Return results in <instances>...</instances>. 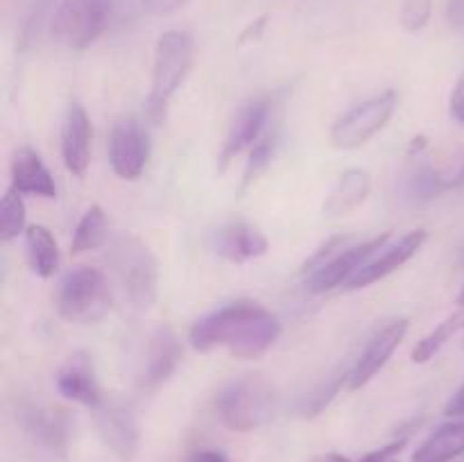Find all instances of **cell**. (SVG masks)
I'll return each mask as SVG.
<instances>
[{
    "mask_svg": "<svg viewBox=\"0 0 464 462\" xmlns=\"http://www.w3.org/2000/svg\"><path fill=\"white\" fill-rule=\"evenodd\" d=\"M190 0H143L145 9L152 14H157V16H168V14L172 12H179L181 7H186Z\"/></svg>",
    "mask_w": 464,
    "mask_h": 462,
    "instance_id": "cell-30",
    "label": "cell"
},
{
    "mask_svg": "<svg viewBox=\"0 0 464 462\" xmlns=\"http://www.w3.org/2000/svg\"><path fill=\"white\" fill-rule=\"evenodd\" d=\"M279 335L281 324L276 315L254 302L227 303L190 326V344L198 351L222 347L240 361L261 358Z\"/></svg>",
    "mask_w": 464,
    "mask_h": 462,
    "instance_id": "cell-1",
    "label": "cell"
},
{
    "mask_svg": "<svg viewBox=\"0 0 464 462\" xmlns=\"http://www.w3.org/2000/svg\"><path fill=\"white\" fill-rule=\"evenodd\" d=\"M109 263L130 306L139 311L152 306L157 299L159 263L148 245L136 236H121L113 240Z\"/></svg>",
    "mask_w": 464,
    "mask_h": 462,
    "instance_id": "cell-3",
    "label": "cell"
},
{
    "mask_svg": "<svg viewBox=\"0 0 464 462\" xmlns=\"http://www.w3.org/2000/svg\"><path fill=\"white\" fill-rule=\"evenodd\" d=\"M458 303H460V306H464V285H462L460 294H458Z\"/></svg>",
    "mask_w": 464,
    "mask_h": 462,
    "instance_id": "cell-38",
    "label": "cell"
},
{
    "mask_svg": "<svg viewBox=\"0 0 464 462\" xmlns=\"http://www.w3.org/2000/svg\"><path fill=\"white\" fill-rule=\"evenodd\" d=\"M430 12H433V0H403L401 25L408 32L424 30L426 23L430 21Z\"/></svg>",
    "mask_w": 464,
    "mask_h": 462,
    "instance_id": "cell-29",
    "label": "cell"
},
{
    "mask_svg": "<svg viewBox=\"0 0 464 462\" xmlns=\"http://www.w3.org/2000/svg\"><path fill=\"white\" fill-rule=\"evenodd\" d=\"M18 424L39 447L53 453H63L71 435V419L62 408L39 406V403H23L18 408Z\"/></svg>",
    "mask_w": 464,
    "mask_h": 462,
    "instance_id": "cell-14",
    "label": "cell"
},
{
    "mask_svg": "<svg viewBox=\"0 0 464 462\" xmlns=\"http://www.w3.org/2000/svg\"><path fill=\"white\" fill-rule=\"evenodd\" d=\"M426 148V139L424 136H420V139H412V143H411V149H408V154H415V152H421V149Z\"/></svg>",
    "mask_w": 464,
    "mask_h": 462,
    "instance_id": "cell-36",
    "label": "cell"
},
{
    "mask_svg": "<svg viewBox=\"0 0 464 462\" xmlns=\"http://www.w3.org/2000/svg\"><path fill=\"white\" fill-rule=\"evenodd\" d=\"M181 361V344L170 326H157L148 338L143 349L139 371H136V385L143 392H154L161 388Z\"/></svg>",
    "mask_w": 464,
    "mask_h": 462,
    "instance_id": "cell-10",
    "label": "cell"
},
{
    "mask_svg": "<svg viewBox=\"0 0 464 462\" xmlns=\"http://www.w3.org/2000/svg\"><path fill=\"white\" fill-rule=\"evenodd\" d=\"M447 415L449 417H464V388L451 399V401H449Z\"/></svg>",
    "mask_w": 464,
    "mask_h": 462,
    "instance_id": "cell-33",
    "label": "cell"
},
{
    "mask_svg": "<svg viewBox=\"0 0 464 462\" xmlns=\"http://www.w3.org/2000/svg\"><path fill=\"white\" fill-rule=\"evenodd\" d=\"M408 326H411V322H408L406 317H401V320H392L390 324H385L383 329L376 331V333L372 335L365 351L358 356L356 365L349 370V388H362V385L370 383V380L383 370L385 362H388L390 356L394 353V349H397L399 344L403 342V338H406Z\"/></svg>",
    "mask_w": 464,
    "mask_h": 462,
    "instance_id": "cell-13",
    "label": "cell"
},
{
    "mask_svg": "<svg viewBox=\"0 0 464 462\" xmlns=\"http://www.w3.org/2000/svg\"><path fill=\"white\" fill-rule=\"evenodd\" d=\"M111 308L107 276L95 267L72 270L57 293V311L71 324H95Z\"/></svg>",
    "mask_w": 464,
    "mask_h": 462,
    "instance_id": "cell-5",
    "label": "cell"
},
{
    "mask_svg": "<svg viewBox=\"0 0 464 462\" xmlns=\"http://www.w3.org/2000/svg\"><path fill=\"white\" fill-rule=\"evenodd\" d=\"M150 159V136L139 118L125 116L113 122L109 136V161L121 179L134 181Z\"/></svg>",
    "mask_w": 464,
    "mask_h": 462,
    "instance_id": "cell-8",
    "label": "cell"
},
{
    "mask_svg": "<svg viewBox=\"0 0 464 462\" xmlns=\"http://www.w3.org/2000/svg\"><path fill=\"white\" fill-rule=\"evenodd\" d=\"M25 202H23V193L16 188H7L0 202V240L9 243V240L18 238L25 229Z\"/></svg>",
    "mask_w": 464,
    "mask_h": 462,
    "instance_id": "cell-25",
    "label": "cell"
},
{
    "mask_svg": "<svg viewBox=\"0 0 464 462\" xmlns=\"http://www.w3.org/2000/svg\"><path fill=\"white\" fill-rule=\"evenodd\" d=\"M193 59L195 43L188 32L170 30L159 36L157 48H154L152 84H150L148 102H145L148 118L154 125H161L166 120L168 104L188 77Z\"/></svg>",
    "mask_w": 464,
    "mask_h": 462,
    "instance_id": "cell-2",
    "label": "cell"
},
{
    "mask_svg": "<svg viewBox=\"0 0 464 462\" xmlns=\"http://www.w3.org/2000/svg\"><path fill=\"white\" fill-rule=\"evenodd\" d=\"M447 21L453 30L464 32V0H449Z\"/></svg>",
    "mask_w": 464,
    "mask_h": 462,
    "instance_id": "cell-31",
    "label": "cell"
},
{
    "mask_svg": "<svg viewBox=\"0 0 464 462\" xmlns=\"http://www.w3.org/2000/svg\"><path fill=\"white\" fill-rule=\"evenodd\" d=\"M25 249L32 270L48 279L59 270V247L53 234L44 225H32L25 229Z\"/></svg>",
    "mask_w": 464,
    "mask_h": 462,
    "instance_id": "cell-23",
    "label": "cell"
},
{
    "mask_svg": "<svg viewBox=\"0 0 464 462\" xmlns=\"http://www.w3.org/2000/svg\"><path fill=\"white\" fill-rule=\"evenodd\" d=\"M462 322H464V313H456V315L447 317L440 326H435L429 335H424V338L415 344V349H412V361L429 362L430 358H433L435 353H438L440 349L453 338V333L460 329Z\"/></svg>",
    "mask_w": 464,
    "mask_h": 462,
    "instance_id": "cell-26",
    "label": "cell"
},
{
    "mask_svg": "<svg viewBox=\"0 0 464 462\" xmlns=\"http://www.w3.org/2000/svg\"><path fill=\"white\" fill-rule=\"evenodd\" d=\"M104 240H107V216H104L102 207L95 204L82 216L80 225H77L71 243V254L77 256V254L93 252V249L102 247Z\"/></svg>",
    "mask_w": 464,
    "mask_h": 462,
    "instance_id": "cell-24",
    "label": "cell"
},
{
    "mask_svg": "<svg viewBox=\"0 0 464 462\" xmlns=\"http://www.w3.org/2000/svg\"><path fill=\"white\" fill-rule=\"evenodd\" d=\"M344 380H349V371L347 374H343V371H340V374L329 376L324 383L317 385V388L313 390L306 399H304L302 406H299V412H302L304 417L320 415V412L324 410L331 401H334V397L340 392V388L344 385Z\"/></svg>",
    "mask_w": 464,
    "mask_h": 462,
    "instance_id": "cell-27",
    "label": "cell"
},
{
    "mask_svg": "<svg viewBox=\"0 0 464 462\" xmlns=\"http://www.w3.org/2000/svg\"><path fill=\"white\" fill-rule=\"evenodd\" d=\"M113 14V0H62L53 16V36L71 50H84L102 36Z\"/></svg>",
    "mask_w": 464,
    "mask_h": 462,
    "instance_id": "cell-6",
    "label": "cell"
},
{
    "mask_svg": "<svg viewBox=\"0 0 464 462\" xmlns=\"http://www.w3.org/2000/svg\"><path fill=\"white\" fill-rule=\"evenodd\" d=\"M397 91H385V93L376 95V98L356 104V107L349 109L344 116H340L334 122V127H331V143L340 149L362 148L372 136L379 134L388 125L390 118L397 111Z\"/></svg>",
    "mask_w": 464,
    "mask_h": 462,
    "instance_id": "cell-7",
    "label": "cell"
},
{
    "mask_svg": "<svg viewBox=\"0 0 464 462\" xmlns=\"http://www.w3.org/2000/svg\"><path fill=\"white\" fill-rule=\"evenodd\" d=\"M263 25H266V16H263V18H258V21H256V23H254V25H252V27H249V30H247V32H245V34H243V36H240V41H247V39H249V36H258V32H261V30H263Z\"/></svg>",
    "mask_w": 464,
    "mask_h": 462,
    "instance_id": "cell-35",
    "label": "cell"
},
{
    "mask_svg": "<svg viewBox=\"0 0 464 462\" xmlns=\"http://www.w3.org/2000/svg\"><path fill=\"white\" fill-rule=\"evenodd\" d=\"M216 252L231 263H247L267 252V238L258 226L247 222H231L216 234Z\"/></svg>",
    "mask_w": 464,
    "mask_h": 462,
    "instance_id": "cell-19",
    "label": "cell"
},
{
    "mask_svg": "<svg viewBox=\"0 0 464 462\" xmlns=\"http://www.w3.org/2000/svg\"><path fill=\"white\" fill-rule=\"evenodd\" d=\"M426 238H429V234H426L424 229H417V231H411V234H406L399 243H394L392 247H385V252L381 254V256L367 261L365 265L353 274V279L349 281L344 288L361 290V288H367V285L376 284V281L385 279V276L392 274L394 270H399L403 263L411 261V258L420 252L421 245L426 243Z\"/></svg>",
    "mask_w": 464,
    "mask_h": 462,
    "instance_id": "cell-16",
    "label": "cell"
},
{
    "mask_svg": "<svg viewBox=\"0 0 464 462\" xmlns=\"http://www.w3.org/2000/svg\"><path fill=\"white\" fill-rule=\"evenodd\" d=\"M392 238V234H381L376 238L365 240L361 245H353V247L340 249L338 254L329 258L326 263H322L320 267L308 274L306 279V288L311 293H329V290L338 288V285H347L349 281L353 279L358 270L365 265L367 261H372L376 252L385 247V243Z\"/></svg>",
    "mask_w": 464,
    "mask_h": 462,
    "instance_id": "cell-9",
    "label": "cell"
},
{
    "mask_svg": "<svg viewBox=\"0 0 464 462\" xmlns=\"http://www.w3.org/2000/svg\"><path fill=\"white\" fill-rule=\"evenodd\" d=\"M460 186H464V161L453 172L438 170V168L424 163V166L415 168L406 177V181H403V195L408 199H412V202H429V199L438 197V195L447 193L451 188H460Z\"/></svg>",
    "mask_w": 464,
    "mask_h": 462,
    "instance_id": "cell-20",
    "label": "cell"
},
{
    "mask_svg": "<svg viewBox=\"0 0 464 462\" xmlns=\"http://www.w3.org/2000/svg\"><path fill=\"white\" fill-rule=\"evenodd\" d=\"M317 462H352V460L344 456H340V453H326V456H322Z\"/></svg>",
    "mask_w": 464,
    "mask_h": 462,
    "instance_id": "cell-37",
    "label": "cell"
},
{
    "mask_svg": "<svg viewBox=\"0 0 464 462\" xmlns=\"http://www.w3.org/2000/svg\"><path fill=\"white\" fill-rule=\"evenodd\" d=\"M275 140H276V131H272V134H263L261 139L256 140V145L249 148L247 166H245V172H243V190L247 188L252 181H256V177L270 166L272 154H275Z\"/></svg>",
    "mask_w": 464,
    "mask_h": 462,
    "instance_id": "cell-28",
    "label": "cell"
},
{
    "mask_svg": "<svg viewBox=\"0 0 464 462\" xmlns=\"http://www.w3.org/2000/svg\"><path fill=\"white\" fill-rule=\"evenodd\" d=\"M190 462H227V457L218 451H199L190 457Z\"/></svg>",
    "mask_w": 464,
    "mask_h": 462,
    "instance_id": "cell-34",
    "label": "cell"
},
{
    "mask_svg": "<svg viewBox=\"0 0 464 462\" xmlns=\"http://www.w3.org/2000/svg\"><path fill=\"white\" fill-rule=\"evenodd\" d=\"M451 116L458 122H464V72L460 75V80L456 82V89L451 93Z\"/></svg>",
    "mask_w": 464,
    "mask_h": 462,
    "instance_id": "cell-32",
    "label": "cell"
},
{
    "mask_svg": "<svg viewBox=\"0 0 464 462\" xmlns=\"http://www.w3.org/2000/svg\"><path fill=\"white\" fill-rule=\"evenodd\" d=\"M57 390L62 397L82 403V406L93 408V410L104 401L102 390L98 385V376H95L93 361L84 351L68 356L66 362L59 367Z\"/></svg>",
    "mask_w": 464,
    "mask_h": 462,
    "instance_id": "cell-15",
    "label": "cell"
},
{
    "mask_svg": "<svg viewBox=\"0 0 464 462\" xmlns=\"http://www.w3.org/2000/svg\"><path fill=\"white\" fill-rule=\"evenodd\" d=\"M216 408L227 428L236 433H249L272 421L279 408V397L267 380L258 376H245L218 394Z\"/></svg>",
    "mask_w": 464,
    "mask_h": 462,
    "instance_id": "cell-4",
    "label": "cell"
},
{
    "mask_svg": "<svg viewBox=\"0 0 464 462\" xmlns=\"http://www.w3.org/2000/svg\"><path fill=\"white\" fill-rule=\"evenodd\" d=\"M95 428L109 451L122 462L134 460L139 451V424L130 408L122 401H102L95 408Z\"/></svg>",
    "mask_w": 464,
    "mask_h": 462,
    "instance_id": "cell-11",
    "label": "cell"
},
{
    "mask_svg": "<svg viewBox=\"0 0 464 462\" xmlns=\"http://www.w3.org/2000/svg\"><path fill=\"white\" fill-rule=\"evenodd\" d=\"M372 190V179L365 170L361 168H352V170H344L340 175L338 184L334 186V190L329 193L324 202V216L329 217H340L352 213L353 208L361 207L367 199Z\"/></svg>",
    "mask_w": 464,
    "mask_h": 462,
    "instance_id": "cell-21",
    "label": "cell"
},
{
    "mask_svg": "<svg viewBox=\"0 0 464 462\" xmlns=\"http://www.w3.org/2000/svg\"><path fill=\"white\" fill-rule=\"evenodd\" d=\"M272 102L270 100H254L247 102L238 113H236L234 122H231L229 131L222 143L220 157H218V170L225 172L229 163L243 152L245 148H254L256 140L266 134V127L270 122Z\"/></svg>",
    "mask_w": 464,
    "mask_h": 462,
    "instance_id": "cell-12",
    "label": "cell"
},
{
    "mask_svg": "<svg viewBox=\"0 0 464 462\" xmlns=\"http://www.w3.org/2000/svg\"><path fill=\"white\" fill-rule=\"evenodd\" d=\"M12 186L23 195L53 199L57 197V184L53 172L39 157V152L27 145L18 148L12 157Z\"/></svg>",
    "mask_w": 464,
    "mask_h": 462,
    "instance_id": "cell-18",
    "label": "cell"
},
{
    "mask_svg": "<svg viewBox=\"0 0 464 462\" xmlns=\"http://www.w3.org/2000/svg\"><path fill=\"white\" fill-rule=\"evenodd\" d=\"M464 453V421H447L429 435L412 462H451Z\"/></svg>",
    "mask_w": 464,
    "mask_h": 462,
    "instance_id": "cell-22",
    "label": "cell"
},
{
    "mask_svg": "<svg viewBox=\"0 0 464 462\" xmlns=\"http://www.w3.org/2000/svg\"><path fill=\"white\" fill-rule=\"evenodd\" d=\"M91 120L86 109L80 102H71L66 109L62 125V157L68 172L84 177L91 161Z\"/></svg>",
    "mask_w": 464,
    "mask_h": 462,
    "instance_id": "cell-17",
    "label": "cell"
}]
</instances>
